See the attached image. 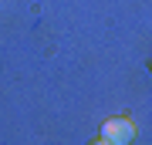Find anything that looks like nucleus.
I'll use <instances>...</instances> for the list:
<instances>
[{"label": "nucleus", "instance_id": "nucleus-1", "mask_svg": "<svg viewBox=\"0 0 152 145\" xmlns=\"http://www.w3.org/2000/svg\"><path fill=\"white\" fill-rule=\"evenodd\" d=\"M132 138H135V122H129V118H108L102 125V142H108V145H125Z\"/></svg>", "mask_w": 152, "mask_h": 145}]
</instances>
